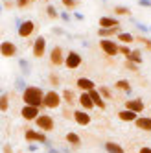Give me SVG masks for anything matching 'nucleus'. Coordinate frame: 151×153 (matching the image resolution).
<instances>
[{"mask_svg":"<svg viewBox=\"0 0 151 153\" xmlns=\"http://www.w3.org/2000/svg\"><path fill=\"white\" fill-rule=\"evenodd\" d=\"M42 98H44V91L37 85H28L22 91V102L24 105L31 107H41L42 109Z\"/></svg>","mask_w":151,"mask_h":153,"instance_id":"nucleus-1","label":"nucleus"},{"mask_svg":"<svg viewBox=\"0 0 151 153\" xmlns=\"http://www.w3.org/2000/svg\"><path fill=\"white\" fill-rule=\"evenodd\" d=\"M35 127L39 131H42V133H52L53 129H56V120H53V116H50L48 113H41L37 118H35Z\"/></svg>","mask_w":151,"mask_h":153,"instance_id":"nucleus-2","label":"nucleus"},{"mask_svg":"<svg viewBox=\"0 0 151 153\" xmlns=\"http://www.w3.org/2000/svg\"><path fill=\"white\" fill-rule=\"evenodd\" d=\"M63 103V98L57 91H46L44 92V98H42V109H59Z\"/></svg>","mask_w":151,"mask_h":153,"instance_id":"nucleus-3","label":"nucleus"},{"mask_svg":"<svg viewBox=\"0 0 151 153\" xmlns=\"http://www.w3.org/2000/svg\"><path fill=\"white\" fill-rule=\"evenodd\" d=\"M24 140L28 142V144H31V142H37V144L44 146L46 142H48V133H42V131H39V129L28 127V129H24Z\"/></svg>","mask_w":151,"mask_h":153,"instance_id":"nucleus-4","label":"nucleus"},{"mask_svg":"<svg viewBox=\"0 0 151 153\" xmlns=\"http://www.w3.org/2000/svg\"><path fill=\"white\" fill-rule=\"evenodd\" d=\"M81 63H83V57H81V53H79V52H76V50L67 52V56H64V67H67L68 70L79 68V67H81Z\"/></svg>","mask_w":151,"mask_h":153,"instance_id":"nucleus-5","label":"nucleus"},{"mask_svg":"<svg viewBox=\"0 0 151 153\" xmlns=\"http://www.w3.org/2000/svg\"><path fill=\"white\" fill-rule=\"evenodd\" d=\"M100 48L107 57H114L118 56V48H120V42H116L113 39H100Z\"/></svg>","mask_w":151,"mask_h":153,"instance_id":"nucleus-6","label":"nucleus"},{"mask_svg":"<svg viewBox=\"0 0 151 153\" xmlns=\"http://www.w3.org/2000/svg\"><path fill=\"white\" fill-rule=\"evenodd\" d=\"M72 118H74V122L81 127H87V126L92 124V116L89 114V111H85V109H76L72 113Z\"/></svg>","mask_w":151,"mask_h":153,"instance_id":"nucleus-7","label":"nucleus"},{"mask_svg":"<svg viewBox=\"0 0 151 153\" xmlns=\"http://www.w3.org/2000/svg\"><path fill=\"white\" fill-rule=\"evenodd\" d=\"M31 52H33V57H37V59H41L46 53V39H44V35H37L35 37L33 45H31Z\"/></svg>","mask_w":151,"mask_h":153,"instance_id":"nucleus-8","label":"nucleus"},{"mask_svg":"<svg viewBox=\"0 0 151 153\" xmlns=\"http://www.w3.org/2000/svg\"><path fill=\"white\" fill-rule=\"evenodd\" d=\"M17 31H19V37L28 39V37L33 35V31H35V22L33 20H22V22H19Z\"/></svg>","mask_w":151,"mask_h":153,"instance_id":"nucleus-9","label":"nucleus"},{"mask_svg":"<svg viewBox=\"0 0 151 153\" xmlns=\"http://www.w3.org/2000/svg\"><path fill=\"white\" fill-rule=\"evenodd\" d=\"M41 114V107H31V105H22L20 107V118L26 122H35V118Z\"/></svg>","mask_w":151,"mask_h":153,"instance_id":"nucleus-10","label":"nucleus"},{"mask_svg":"<svg viewBox=\"0 0 151 153\" xmlns=\"http://www.w3.org/2000/svg\"><path fill=\"white\" fill-rule=\"evenodd\" d=\"M64 50H63V46H53L52 50H50V63L53 65V67H63L64 65Z\"/></svg>","mask_w":151,"mask_h":153,"instance_id":"nucleus-11","label":"nucleus"},{"mask_svg":"<svg viewBox=\"0 0 151 153\" xmlns=\"http://www.w3.org/2000/svg\"><path fill=\"white\" fill-rule=\"evenodd\" d=\"M17 52H19V48H17L15 42H11V41H2L0 42V56L2 57H15Z\"/></svg>","mask_w":151,"mask_h":153,"instance_id":"nucleus-12","label":"nucleus"},{"mask_svg":"<svg viewBox=\"0 0 151 153\" xmlns=\"http://www.w3.org/2000/svg\"><path fill=\"white\" fill-rule=\"evenodd\" d=\"M124 109H129V111L140 114V113L146 111V105H144V102L140 100V98H129V100L124 103Z\"/></svg>","mask_w":151,"mask_h":153,"instance_id":"nucleus-13","label":"nucleus"},{"mask_svg":"<svg viewBox=\"0 0 151 153\" xmlns=\"http://www.w3.org/2000/svg\"><path fill=\"white\" fill-rule=\"evenodd\" d=\"M76 87L81 91V92H89V91H92V89H96V85H94V79H90V78H78L76 79Z\"/></svg>","mask_w":151,"mask_h":153,"instance_id":"nucleus-14","label":"nucleus"},{"mask_svg":"<svg viewBox=\"0 0 151 153\" xmlns=\"http://www.w3.org/2000/svg\"><path fill=\"white\" fill-rule=\"evenodd\" d=\"M133 124L136 126V129H140V131H147V133H151V116H138Z\"/></svg>","mask_w":151,"mask_h":153,"instance_id":"nucleus-15","label":"nucleus"},{"mask_svg":"<svg viewBox=\"0 0 151 153\" xmlns=\"http://www.w3.org/2000/svg\"><path fill=\"white\" fill-rule=\"evenodd\" d=\"M78 103L81 105V109H85V111H89V109H94V102L89 92H81L79 98H78Z\"/></svg>","mask_w":151,"mask_h":153,"instance_id":"nucleus-16","label":"nucleus"},{"mask_svg":"<svg viewBox=\"0 0 151 153\" xmlns=\"http://www.w3.org/2000/svg\"><path fill=\"white\" fill-rule=\"evenodd\" d=\"M61 98H63V102L67 103L68 107H74V105H76V102H78V96H76V92H74L72 89H63Z\"/></svg>","mask_w":151,"mask_h":153,"instance_id":"nucleus-17","label":"nucleus"},{"mask_svg":"<svg viewBox=\"0 0 151 153\" xmlns=\"http://www.w3.org/2000/svg\"><path fill=\"white\" fill-rule=\"evenodd\" d=\"M89 94H90V98H92V102H94V107H98V109H103L107 107V102L101 98V94L98 92V89H92V91H89Z\"/></svg>","mask_w":151,"mask_h":153,"instance_id":"nucleus-18","label":"nucleus"},{"mask_svg":"<svg viewBox=\"0 0 151 153\" xmlns=\"http://www.w3.org/2000/svg\"><path fill=\"white\" fill-rule=\"evenodd\" d=\"M118 118H120L122 122L133 124L135 120L138 118V114H136V113H133V111H129V109H122V111H118Z\"/></svg>","mask_w":151,"mask_h":153,"instance_id":"nucleus-19","label":"nucleus"},{"mask_svg":"<svg viewBox=\"0 0 151 153\" xmlns=\"http://www.w3.org/2000/svg\"><path fill=\"white\" fill-rule=\"evenodd\" d=\"M98 24H100V28H114V26H120V20L114 19V17H107V15H103V17H100Z\"/></svg>","mask_w":151,"mask_h":153,"instance_id":"nucleus-20","label":"nucleus"},{"mask_svg":"<svg viewBox=\"0 0 151 153\" xmlns=\"http://www.w3.org/2000/svg\"><path fill=\"white\" fill-rule=\"evenodd\" d=\"M120 26H114V28H100L98 30V35L101 37V39H111L113 35H118L120 33Z\"/></svg>","mask_w":151,"mask_h":153,"instance_id":"nucleus-21","label":"nucleus"},{"mask_svg":"<svg viewBox=\"0 0 151 153\" xmlns=\"http://www.w3.org/2000/svg\"><path fill=\"white\" fill-rule=\"evenodd\" d=\"M64 140H67V144L72 146V148H79L81 146V137L78 133H74V131H68V133L64 135Z\"/></svg>","mask_w":151,"mask_h":153,"instance_id":"nucleus-22","label":"nucleus"},{"mask_svg":"<svg viewBox=\"0 0 151 153\" xmlns=\"http://www.w3.org/2000/svg\"><path fill=\"white\" fill-rule=\"evenodd\" d=\"M103 148H105L107 153H125V149L118 144V142H113V140H107L103 144Z\"/></svg>","mask_w":151,"mask_h":153,"instance_id":"nucleus-23","label":"nucleus"},{"mask_svg":"<svg viewBox=\"0 0 151 153\" xmlns=\"http://www.w3.org/2000/svg\"><path fill=\"white\" fill-rule=\"evenodd\" d=\"M125 61H131V63H135V65H142V61H144V57H142V50H131V53L125 57Z\"/></svg>","mask_w":151,"mask_h":153,"instance_id":"nucleus-24","label":"nucleus"},{"mask_svg":"<svg viewBox=\"0 0 151 153\" xmlns=\"http://www.w3.org/2000/svg\"><path fill=\"white\" fill-rule=\"evenodd\" d=\"M116 37H118V42H120V45H131V42H135V35L129 33V31H120Z\"/></svg>","mask_w":151,"mask_h":153,"instance_id":"nucleus-25","label":"nucleus"},{"mask_svg":"<svg viewBox=\"0 0 151 153\" xmlns=\"http://www.w3.org/2000/svg\"><path fill=\"white\" fill-rule=\"evenodd\" d=\"M114 87H116L118 91H124L125 94H131V83H129L127 79H118L114 83Z\"/></svg>","mask_w":151,"mask_h":153,"instance_id":"nucleus-26","label":"nucleus"},{"mask_svg":"<svg viewBox=\"0 0 151 153\" xmlns=\"http://www.w3.org/2000/svg\"><path fill=\"white\" fill-rule=\"evenodd\" d=\"M98 92L101 94V98H103V100H113V98H114V94H113V89H111V87H107V85H101V87H98Z\"/></svg>","mask_w":151,"mask_h":153,"instance_id":"nucleus-27","label":"nucleus"},{"mask_svg":"<svg viewBox=\"0 0 151 153\" xmlns=\"http://www.w3.org/2000/svg\"><path fill=\"white\" fill-rule=\"evenodd\" d=\"M9 109V94H0V113H6Z\"/></svg>","mask_w":151,"mask_h":153,"instance_id":"nucleus-28","label":"nucleus"},{"mask_svg":"<svg viewBox=\"0 0 151 153\" xmlns=\"http://www.w3.org/2000/svg\"><path fill=\"white\" fill-rule=\"evenodd\" d=\"M135 41H136V42H140V45H144V46H146V50H149V52H151V39H147V37H144V35H135Z\"/></svg>","mask_w":151,"mask_h":153,"instance_id":"nucleus-29","label":"nucleus"},{"mask_svg":"<svg viewBox=\"0 0 151 153\" xmlns=\"http://www.w3.org/2000/svg\"><path fill=\"white\" fill-rule=\"evenodd\" d=\"M46 15L52 19V20H56V19H59V13H57V9L56 7H53L52 4H48L46 6Z\"/></svg>","mask_w":151,"mask_h":153,"instance_id":"nucleus-30","label":"nucleus"},{"mask_svg":"<svg viewBox=\"0 0 151 153\" xmlns=\"http://www.w3.org/2000/svg\"><path fill=\"white\" fill-rule=\"evenodd\" d=\"M114 13L116 15H125V17H129V15H131V9L125 7V6H114Z\"/></svg>","mask_w":151,"mask_h":153,"instance_id":"nucleus-31","label":"nucleus"},{"mask_svg":"<svg viewBox=\"0 0 151 153\" xmlns=\"http://www.w3.org/2000/svg\"><path fill=\"white\" fill-rule=\"evenodd\" d=\"M61 4L67 9H76V7L79 6V0H61Z\"/></svg>","mask_w":151,"mask_h":153,"instance_id":"nucleus-32","label":"nucleus"},{"mask_svg":"<svg viewBox=\"0 0 151 153\" xmlns=\"http://www.w3.org/2000/svg\"><path fill=\"white\" fill-rule=\"evenodd\" d=\"M131 46H129V45H120V48H118V53H122V56L124 57H127L129 56V53H131Z\"/></svg>","mask_w":151,"mask_h":153,"instance_id":"nucleus-33","label":"nucleus"},{"mask_svg":"<svg viewBox=\"0 0 151 153\" xmlns=\"http://www.w3.org/2000/svg\"><path fill=\"white\" fill-rule=\"evenodd\" d=\"M48 81H50V85H53V87H59V76H57V74H50V76H48Z\"/></svg>","mask_w":151,"mask_h":153,"instance_id":"nucleus-34","label":"nucleus"},{"mask_svg":"<svg viewBox=\"0 0 151 153\" xmlns=\"http://www.w3.org/2000/svg\"><path fill=\"white\" fill-rule=\"evenodd\" d=\"M124 65H125V68H127V70H131V72H138V65H135V63H131V61H125Z\"/></svg>","mask_w":151,"mask_h":153,"instance_id":"nucleus-35","label":"nucleus"},{"mask_svg":"<svg viewBox=\"0 0 151 153\" xmlns=\"http://www.w3.org/2000/svg\"><path fill=\"white\" fill-rule=\"evenodd\" d=\"M39 146H41V144H37V142H31V144H28V151H30V153H35V151L39 149Z\"/></svg>","mask_w":151,"mask_h":153,"instance_id":"nucleus-36","label":"nucleus"},{"mask_svg":"<svg viewBox=\"0 0 151 153\" xmlns=\"http://www.w3.org/2000/svg\"><path fill=\"white\" fill-rule=\"evenodd\" d=\"M28 4H30V0H15V6L19 7H28Z\"/></svg>","mask_w":151,"mask_h":153,"instance_id":"nucleus-37","label":"nucleus"},{"mask_svg":"<svg viewBox=\"0 0 151 153\" xmlns=\"http://www.w3.org/2000/svg\"><path fill=\"white\" fill-rule=\"evenodd\" d=\"M15 87L17 89H20V91H24L28 85H24V79H17V83H15Z\"/></svg>","mask_w":151,"mask_h":153,"instance_id":"nucleus-38","label":"nucleus"},{"mask_svg":"<svg viewBox=\"0 0 151 153\" xmlns=\"http://www.w3.org/2000/svg\"><path fill=\"white\" fill-rule=\"evenodd\" d=\"M2 153H15V151H13L11 144H4V146H2Z\"/></svg>","mask_w":151,"mask_h":153,"instance_id":"nucleus-39","label":"nucleus"},{"mask_svg":"<svg viewBox=\"0 0 151 153\" xmlns=\"http://www.w3.org/2000/svg\"><path fill=\"white\" fill-rule=\"evenodd\" d=\"M135 24H136V28H138L140 31H149V26H144V24H140V22H136V20H135Z\"/></svg>","mask_w":151,"mask_h":153,"instance_id":"nucleus-40","label":"nucleus"},{"mask_svg":"<svg viewBox=\"0 0 151 153\" xmlns=\"http://www.w3.org/2000/svg\"><path fill=\"white\" fill-rule=\"evenodd\" d=\"M20 67H22V70H24V72H28V70H30L28 61H26V59H20Z\"/></svg>","mask_w":151,"mask_h":153,"instance_id":"nucleus-41","label":"nucleus"},{"mask_svg":"<svg viewBox=\"0 0 151 153\" xmlns=\"http://www.w3.org/2000/svg\"><path fill=\"white\" fill-rule=\"evenodd\" d=\"M13 6H15V2H11V0H4V7L6 9H11Z\"/></svg>","mask_w":151,"mask_h":153,"instance_id":"nucleus-42","label":"nucleus"},{"mask_svg":"<svg viewBox=\"0 0 151 153\" xmlns=\"http://www.w3.org/2000/svg\"><path fill=\"white\" fill-rule=\"evenodd\" d=\"M138 153H151V146H142L138 149Z\"/></svg>","mask_w":151,"mask_h":153,"instance_id":"nucleus-43","label":"nucleus"},{"mask_svg":"<svg viewBox=\"0 0 151 153\" xmlns=\"http://www.w3.org/2000/svg\"><path fill=\"white\" fill-rule=\"evenodd\" d=\"M46 153H61V149H57L56 146H52V148H46Z\"/></svg>","mask_w":151,"mask_h":153,"instance_id":"nucleus-44","label":"nucleus"},{"mask_svg":"<svg viewBox=\"0 0 151 153\" xmlns=\"http://www.w3.org/2000/svg\"><path fill=\"white\" fill-rule=\"evenodd\" d=\"M140 6L142 7H151V0H140Z\"/></svg>","mask_w":151,"mask_h":153,"instance_id":"nucleus-45","label":"nucleus"},{"mask_svg":"<svg viewBox=\"0 0 151 153\" xmlns=\"http://www.w3.org/2000/svg\"><path fill=\"white\" fill-rule=\"evenodd\" d=\"M61 19H63V20H67V22H68V20H70V15H68L67 11H63V13H61Z\"/></svg>","mask_w":151,"mask_h":153,"instance_id":"nucleus-46","label":"nucleus"},{"mask_svg":"<svg viewBox=\"0 0 151 153\" xmlns=\"http://www.w3.org/2000/svg\"><path fill=\"white\" fill-rule=\"evenodd\" d=\"M63 116H64V118H72V113L67 109V111H63Z\"/></svg>","mask_w":151,"mask_h":153,"instance_id":"nucleus-47","label":"nucleus"},{"mask_svg":"<svg viewBox=\"0 0 151 153\" xmlns=\"http://www.w3.org/2000/svg\"><path fill=\"white\" fill-rule=\"evenodd\" d=\"M74 17H76V19H78V20H83V15H81V13H76Z\"/></svg>","mask_w":151,"mask_h":153,"instance_id":"nucleus-48","label":"nucleus"},{"mask_svg":"<svg viewBox=\"0 0 151 153\" xmlns=\"http://www.w3.org/2000/svg\"><path fill=\"white\" fill-rule=\"evenodd\" d=\"M30 2H35V0H30Z\"/></svg>","mask_w":151,"mask_h":153,"instance_id":"nucleus-49","label":"nucleus"},{"mask_svg":"<svg viewBox=\"0 0 151 153\" xmlns=\"http://www.w3.org/2000/svg\"><path fill=\"white\" fill-rule=\"evenodd\" d=\"M46 2H48V0H46Z\"/></svg>","mask_w":151,"mask_h":153,"instance_id":"nucleus-50","label":"nucleus"}]
</instances>
